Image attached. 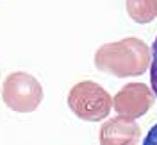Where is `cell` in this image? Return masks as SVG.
I'll return each mask as SVG.
<instances>
[{"label": "cell", "instance_id": "cell-1", "mask_svg": "<svg viewBox=\"0 0 157 145\" xmlns=\"http://www.w3.org/2000/svg\"><path fill=\"white\" fill-rule=\"evenodd\" d=\"M95 66L114 77L143 75L150 66V47L134 36L105 43L95 52Z\"/></svg>", "mask_w": 157, "mask_h": 145}, {"label": "cell", "instance_id": "cell-2", "mask_svg": "<svg viewBox=\"0 0 157 145\" xmlns=\"http://www.w3.org/2000/svg\"><path fill=\"white\" fill-rule=\"evenodd\" d=\"M68 107L86 122H102L113 109V97L95 81H80L70 90Z\"/></svg>", "mask_w": 157, "mask_h": 145}, {"label": "cell", "instance_id": "cell-3", "mask_svg": "<svg viewBox=\"0 0 157 145\" xmlns=\"http://www.w3.org/2000/svg\"><path fill=\"white\" fill-rule=\"evenodd\" d=\"M2 100L14 113H32L43 102L41 83L27 72H13L2 83Z\"/></svg>", "mask_w": 157, "mask_h": 145}, {"label": "cell", "instance_id": "cell-4", "mask_svg": "<svg viewBox=\"0 0 157 145\" xmlns=\"http://www.w3.org/2000/svg\"><path fill=\"white\" fill-rule=\"evenodd\" d=\"M154 91L145 83H128L113 97V109L118 116L136 120L145 116L154 106Z\"/></svg>", "mask_w": 157, "mask_h": 145}, {"label": "cell", "instance_id": "cell-5", "mask_svg": "<svg viewBox=\"0 0 157 145\" xmlns=\"http://www.w3.org/2000/svg\"><path fill=\"white\" fill-rule=\"evenodd\" d=\"M100 145H137L141 138V127L134 120L123 116H113L100 127Z\"/></svg>", "mask_w": 157, "mask_h": 145}, {"label": "cell", "instance_id": "cell-6", "mask_svg": "<svg viewBox=\"0 0 157 145\" xmlns=\"http://www.w3.org/2000/svg\"><path fill=\"white\" fill-rule=\"evenodd\" d=\"M125 9L132 22L136 23H150L157 18L155 0H125Z\"/></svg>", "mask_w": 157, "mask_h": 145}, {"label": "cell", "instance_id": "cell-7", "mask_svg": "<svg viewBox=\"0 0 157 145\" xmlns=\"http://www.w3.org/2000/svg\"><path fill=\"white\" fill-rule=\"evenodd\" d=\"M150 84L152 91L157 97V38L152 45V63H150Z\"/></svg>", "mask_w": 157, "mask_h": 145}, {"label": "cell", "instance_id": "cell-8", "mask_svg": "<svg viewBox=\"0 0 157 145\" xmlns=\"http://www.w3.org/2000/svg\"><path fill=\"white\" fill-rule=\"evenodd\" d=\"M143 145H157V124L148 131L147 138L143 140Z\"/></svg>", "mask_w": 157, "mask_h": 145}, {"label": "cell", "instance_id": "cell-9", "mask_svg": "<svg viewBox=\"0 0 157 145\" xmlns=\"http://www.w3.org/2000/svg\"><path fill=\"white\" fill-rule=\"evenodd\" d=\"M155 4H157V0H155Z\"/></svg>", "mask_w": 157, "mask_h": 145}]
</instances>
